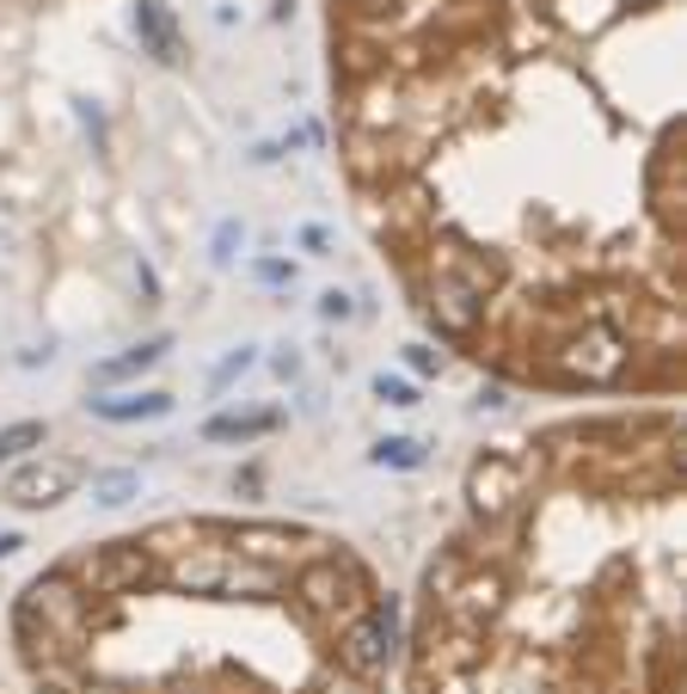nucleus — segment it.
I'll return each mask as SVG.
<instances>
[{
	"label": "nucleus",
	"mask_w": 687,
	"mask_h": 694,
	"mask_svg": "<svg viewBox=\"0 0 687 694\" xmlns=\"http://www.w3.org/2000/svg\"><path fill=\"white\" fill-rule=\"evenodd\" d=\"M331 99L442 345L541 394H681V0H331Z\"/></svg>",
	"instance_id": "f257e3e1"
},
{
	"label": "nucleus",
	"mask_w": 687,
	"mask_h": 694,
	"mask_svg": "<svg viewBox=\"0 0 687 694\" xmlns=\"http://www.w3.org/2000/svg\"><path fill=\"white\" fill-rule=\"evenodd\" d=\"M411 694H681V412L558 418L466 473Z\"/></svg>",
	"instance_id": "f03ea898"
},
{
	"label": "nucleus",
	"mask_w": 687,
	"mask_h": 694,
	"mask_svg": "<svg viewBox=\"0 0 687 694\" xmlns=\"http://www.w3.org/2000/svg\"><path fill=\"white\" fill-rule=\"evenodd\" d=\"M38 694H387L399 609L338 534L172 517L25 584Z\"/></svg>",
	"instance_id": "7ed1b4c3"
},
{
	"label": "nucleus",
	"mask_w": 687,
	"mask_h": 694,
	"mask_svg": "<svg viewBox=\"0 0 687 694\" xmlns=\"http://www.w3.org/2000/svg\"><path fill=\"white\" fill-rule=\"evenodd\" d=\"M80 480H86V468H80V461H55V455H43V461H25V468L7 480V504H19V510H50V504H62V498H74Z\"/></svg>",
	"instance_id": "20e7f679"
},
{
	"label": "nucleus",
	"mask_w": 687,
	"mask_h": 694,
	"mask_svg": "<svg viewBox=\"0 0 687 694\" xmlns=\"http://www.w3.org/2000/svg\"><path fill=\"white\" fill-rule=\"evenodd\" d=\"M135 31H142V43L160 55V62H178V55H185L178 25H172V13H166V0H142V7H135Z\"/></svg>",
	"instance_id": "39448f33"
},
{
	"label": "nucleus",
	"mask_w": 687,
	"mask_h": 694,
	"mask_svg": "<svg viewBox=\"0 0 687 694\" xmlns=\"http://www.w3.org/2000/svg\"><path fill=\"white\" fill-rule=\"evenodd\" d=\"M93 418L105 425H135V418H166L172 412V394H117V400H86Z\"/></svg>",
	"instance_id": "423d86ee"
},
{
	"label": "nucleus",
	"mask_w": 687,
	"mask_h": 694,
	"mask_svg": "<svg viewBox=\"0 0 687 694\" xmlns=\"http://www.w3.org/2000/svg\"><path fill=\"white\" fill-rule=\"evenodd\" d=\"M277 425H283V412H222L203 425V437L209 442H252V437H270Z\"/></svg>",
	"instance_id": "0eeeda50"
},
{
	"label": "nucleus",
	"mask_w": 687,
	"mask_h": 694,
	"mask_svg": "<svg viewBox=\"0 0 687 694\" xmlns=\"http://www.w3.org/2000/svg\"><path fill=\"white\" fill-rule=\"evenodd\" d=\"M160 357H166V338H147V345H135V350H123V357L99 363L93 381H123V375H142V369H154Z\"/></svg>",
	"instance_id": "6e6552de"
},
{
	"label": "nucleus",
	"mask_w": 687,
	"mask_h": 694,
	"mask_svg": "<svg viewBox=\"0 0 687 694\" xmlns=\"http://www.w3.org/2000/svg\"><path fill=\"white\" fill-rule=\"evenodd\" d=\"M142 492V473H93V498L99 504H130Z\"/></svg>",
	"instance_id": "1a4fd4ad"
},
{
	"label": "nucleus",
	"mask_w": 687,
	"mask_h": 694,
	"mask_svg": "<svg viewBox=\"0 0 687 694\" xmlns=\"http://www.w3.org/2000/svg\"><path fill=\"white\" fill-rule=\"evenodd\" d=\"M375 461H381V468H423V442L387 437V442H375Z\"/></svg>",
	"instance_id": "9d476101"
},
{
	"label": "nucleus",
	"mask_w": 687,
	"mask_h": 694,
	"mask_svg": "<svg viewBox=\"0 0 687 694\" xmlns=\"http://www.w3.org/2000/svg\"><path fill=\"white\" fill-rule=\"evenodd\" d=\"M25 449H43V425H38V418L0 430V461H13V455H25Z\"/></svg>",
	"instance_id": "9b49d317"
},
{
	"label": "nucleus",
	"mask_w": 687,
	"mask_h": 694,
	"mask_svg": "<svg viewBox=\"0 0 687 694\" xmlns=\"http://www.w3.org/2000/svg\"><path fill=\"white\" fill-rule=\"evenodd\" d=\"M375 394H381L387 406H418V388L399 381V375H375Z\"/></svg>",
	"instance_id": "f8f14e48"
},
{
	"label": "nucleus",
	"mask_w": 687,
	"mask_h": 694,
	"mask_svg": "<svg viewBox=\"0 0 687 694\" xmlns=\"http://www.w3.org/2000/svg\"><path fill=\"white\" fill-rule=\"evenodd\" d=\"M406 357H411V369H418V375L442 369V357H437V350H430V345H411V350H406Z\"/></svg>",
	"instance_id": "ddd939ff"
},
{
	"label": "nucleus",
	"mask_w": 687,
	"mask_h": 694,
	"mask_svg": "<svg viewBox=\"0 0 687 694\" xmlns=\"http://www.w3.org/2000/svg\"><path fill=\"white\" fill-rule=\"evenodd\" d=\"M319 314H326V320H350V295H338V289H331L326 302H319Z\"/></svg>",
	"instance_id": "4468645a"
},
{
	"label": "nucleus",
	"mask_w": 687,
	"mask_h": 694,
	"mask_svg": "<svg viewBox=\"0 0 687 694\" xmlns=\"http://www.w3.org/2000/svg\"><path fill=\"white\" fill-rule=\"evenodd\" d=\"M258 277H265V283H289L295 271H289V265H258Z\"/></svg>",
	"instance_id": "2eb2a0df"
},
{
	"label": "nucleus",
	"mask_w": 687,
	"mask_h": 694,
	"mask_svg": "<svg viewBox=\"0 0 687 694\" xmlns=\"http://www.w3.org/2000/svg\"><path fill=\"white\" fill-rule=\"evenodd\" d=\"M19 548H25L19 534H0V560H7V553H19Z\"/></svg>",
	"instance_id": "dca6fc26"
}]
</instances>
